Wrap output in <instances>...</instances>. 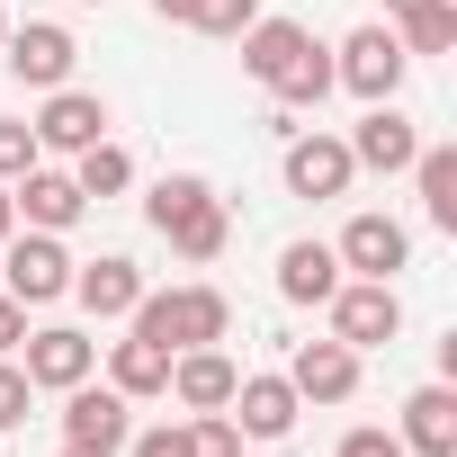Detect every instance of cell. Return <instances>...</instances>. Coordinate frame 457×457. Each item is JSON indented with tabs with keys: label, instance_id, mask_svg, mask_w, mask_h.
Listing matches in <instances>:
<instances>
[{
	"label": "cell",
	"instance_id": "6da1fadb",
	"mask_svg": "<svg viewBox=\"0 0 457 457\" xmlns=\"http://www.w3.org/2000/svg\"><path fill=\"white\" fill-rule=\"evenodd\" d=\"M243 72L278 99V108H314L332 90V54L296 28V19H252L243 28Z\"/></svg>",
	"mask_w": 457,
	"mask_h": 457
},
{
	"label": "cell",
	"instance_id": "7a4b0ae2",
	"mask_svg": "<svg viewBox=\"0 0 457 457\" xmlns=\"http://www.w3.org/2000/svg\"><path fill=\"white\" fill-rule=\"evenodd\" d=\"M144 215H153V234L179 252V261H215L224 252V234H234V215H224V197L197 179V170H170V179H153V197H144Z\"/></svg>",
	"mask_w": 457,
	"mask_h": 457
},
{
	"label": "cell",
	"instance_id": "3957f363",
	"mask_svg": "<svg viewBox=\"0 0 457 457\" xmlns=\"http://www.w3.org/2000/svg\"><path fill=\"white\" fill-rule=\"evenodd\" d=\"M126 323L179 359V350H206V341H224V332H234V305H224V287H162V296L144 287V305H135Z\"/></svg>",
	"mask_w": 457,
	"mask_h": 457
},
{
	"label": "cell",
	"instance_id": "277c9868",
	"mask_svg": "<svg viewBox=\"0 0 457 457\" xmlns=\"http://www.w3.org/2000/svg\"><path fill=\"white\" fill-rule=\"evenodd\" d=\"M0 296H19V305H54V296H72V252H63V234H10L0 243Z\"/></svg>",
	"mask_w": 457,
	"mask_h": 457
},
{
	"label": "cell",
	"instance_id": "5b68a950",
	"mask_svg": "<svg viewBox=\"0 0 457 457\" xmlns=\"http://www.w3.org/2000/svg\"><path fill=\"white\" fill-rule=\"evenodd\" d=\"M323 305H332V341H350V350H377V341L403 332V296H395V278H350V287H332Z\"/></svg>",
	"mask_w": 457,
	"mask_h": 457
},
{
	"label": "cell",
	"instance_id": "8992f818",
	"mask_svg": "<svg viewBox=\"0 0 457 457\" xmlns=\"http://www.w3.org/2000/svg\"><path fill=\"white\" fill-rule=\"evenodd\" d=\"M0 63H10L28 90H63V81H72V63H81V46H72V28L28 19V28H10V37H0Z\"/></svg>",
	"mask_w": 457,
	"mask_h": 457
},
{
	"label": "cell",
	"instance_id": "52a82bcc",
	"mask_svg": "<svg viewBox=\"0 0 457 457\" xmlns=\"http://www.w3.org/2000/svg\"><path fill=\"white\" fill-rule=\"evenodd\" d=\"M403 63H412V54H403V37H395V28H359V37L341 46L332 81H341L350 99H395V90H403Z\"/></svg>",
	"mask_w": 457,
	"mask_h": 457
},
{
	"label": "cell",
	"instance_id": "ba28073f",
	"mask_svg": "<svg viewBox=\"0 0 457 457\" xmlns=\"http://www.w3.org/2000/svg\"><path fill=\"white\" fill-rule=\"evenodd\" d=\"M19 368H28V386H37V395H63V386H81V377L99 368V341H90V332H72V323H46V332H28V341H19Z\"/></svg>",
	"mask_w": 457,
	"mask_h": 457
},
{
	"label": "cell",
	"instance_id": "9c48e42d",
	"mask_svg": "<svg viewBox=\"0 0 457 457\" xmlns=\"http://www.w3.org/2000/svg\"><path fill=\"white\" fill-rule=\"evenodd\" d=\"M126 430H135V412H126L117 386H90V377L63 386V448H99V457H117Z\"/></svg>",
	"mask_w": 457,
	"mask_h": 457
},
{
	"label": "cell",
	"instance_id": "30bf717a",
	"mask_svg": "<svg viewBox=\"0 0 457 457\" xmlns=\"http://www.w3.org/2000/svg\"><path fill=\"white\" fill-rule=\"evenodd\" d=\"M108 135V99L99 90H46V108H37V153H90Z\"/></svg>",
	"mask_w": 457,
	"mask_h": 457
},
{
	"label": "cell",
	"instance_id": "8fae6325",
	"mask_svg": "<svg viewBox=\"0 0 457 457\" xmlns=\"http://www.w3.org/2000/svg\"><path fill=\"white\" fill-rule=\"evenodd\" d=\"M332 261H341V270H359V278H395V270L412 261V234H403L395 215H377V206H368V215H350V224H341Z\"/></svg>",
	"mask_w": 457,
	"mask_h": 457
},
{
	"label": "cell",
	"instance_id": "7c38bea8",
	"mask_svg": "<svg viewBox=\"0 0 457 457\" xmlns=\"http://www.w3.org/2000/svg\"><path fill=\"white\" fill-rule=\"evenodd\" d=\"M10 206L37 224V234H72L90 197H81V179H72V170H46V162H37V170H19V179H10Z\"/></svg>",
	"mask_w": 457,
	"mask_h": 457
},
{
	"label": "cell",
	"instance_id": "4fadbf2b",
	"mask_svg": "<svg viewBox=\"0 0 457 457\" xmlns=\"http://www.w3.org/2000/svg\"><path fill=\"white\" fill-rule=\"evenodd\" d=\"M412 153H421V126H412L395 99H368V117H359V135H350V162H359V170H412Z\"/></svg>",
	"mask_w": 457,
	"mask_h": 457
},
{
	"label": "cell",
	"instance_id": "5bb4252c",
	"mask_svg": "<svg viewBox=\"0 0 457 457\" xmlns=\"http://www.w3.org/2000/svg\"><path fill=\"white\" fill-rule=\"evenodd\" d=\"M287 188L296 197H341L350 179H359V162H350V144L341 135H287Z\"/></svg>",
	"mask_w": 457,
	"mask_h": 457
},
{
	"label": "cell",
	"instance_id": "9a60e30c",
	"mask_svg": "<svg viewBox=\"0 0 457 457\" xmlns=\"http://www.w3.org/2000/svg\"><path fill=\"white\" fill-rule=\"evenodd\" d=\"M287 386H296V403H350L359 395V350L350 341H305L287 359Z\"/></svg>",
	"mask_w": 457,
	"mask_h": 457
},
{
	"label": "cell",
	"instance_id": "2e32d148",
	"mask_svg": "<svg viewBox=\"0 0 457 457\" xmlns=\"http://www.w3.org/2000/svg\"><path fill=\"white\" fill-rule=\"evenodd\" d=\"M224 412H234V430L243 439H287L296 430V386L287 377H234V403H224Z\"/></svg>",
	"mask_w": 457,
	"mask_h": 457
},
{
	"label": "cell",
	"instance_id": "e0dca14e",
	"mask_svg": "<svg viewBox=\"0 0 457 457\" xmlns=\"http://www.w3.org/2000/svg\"><path fill=\"white\" fill-rule=\"evenodd\" d=\"M72 296L99 314V323H117V314H135L144 305V270L126 261V252H99V261H72Z\"/></svg>",
	"mask_w": 457,
	"mask_h": 457
},
{
	"label": "cell",
	"instance_id": "ac0fdd59",
	"mask_svg": "<svg viewBox=\"0 0 457 457\" xmlns=\"http://www.w3.org/2000/svg\"><path fill=\"white\" fill-rule=\"evenodd\" d=\"M234 377H243V368L224 359L215 341H206V350H179V359H170V395H179L188 412H224V403H234Z\"/></svg>",
	"mask_w": 457,
	"mask_h": 457
},
{
	"label": "cell",
	"instance_id": "d6986e66",
	"mask_svg": "<svg viewBox=\"0 0 457 457\" xmlns=\"http://www.w3.org/2000/svg\"><path fill=\"white\" fill-rule=\"evenodd\" d=\"M395 439H403L412 457H457V395H448V386H412Z\"/></svg>",
	"mask_w": 457,
	"mask_h": 457
},
{
	"label": "cell",
	"instance_id": "ffe728a7",
	"mask_svg": "<svg viewBox=\"0 0 457 457\" xmlns=\"http://www.w3.org/2000/svg\"><path fill=\"white\" fill-rule=\"evenodd\" d=\"M332 287H341L332 243H287V252H278V296H287V305H323Z\"/></svg>",
	"mask_w": 457,
	"mask_h": 457
},
{
	"label": "cell",
	"instance_id": "44dd1931",
	"mask_svg": "<svg viewBox=\"0 0 457 457\" xmlns=\"http://www.w3.org/2000/svg\"><path fill=\"white\" fill-rule=\"evenodd\" d=\"M108 386H117L126 403L170 395V350H162V341H144V332H135V341H117V350H108Z\"/></svg>",
	"mask_w": 457,
	"mask_h": 457
},
{
	"label": "cell",
	"instance_id": "7402d4cb",
	"mask_svg": "<svg viewBox=\"0 0 457 457\" xmlns=\"http://www.w3.org/2000/svg\"><path fill=\"white\" fill-rule=\"evenodd\" d=\"M412 179H421L430 224H439V234H457V153H448V144H421V153H412Z\"/></svg>",
	"mask_w": 457,
	"mask_h": 457
},
{
	"label": "cell",
	"instance_id": "603a6c76",
	"mask_svg": "<svg viewBox=\"0 0 457 457\" xmlns=\"http://www.w3.org/2000/svg\"><path fill=\"white\" fill-rule=\"evenodd\" d=\"M72 162H81V170H72V179H81V197H126V188H135V153H126V144H108V135H99L90 153H72Z\"/></svg>",
	"mask_w": 457,
	"mask_h": 457
},
{
	"label": "cell",
	"instance_id": "cb8c5ba5",
	"mask_svg": "<svg viewBox=\"0 0 457 457\" xmlns=\"http://www.w3.org/2000/svg\"><path fill=\"white\" fill-rule=\"evenodd\" d=\"M395 37H403V54H448L457 46V0H421V10H403Z\"/></svg>",
	"mask_w": 457,
	"mask_h": 457
},
{
	"label": "cell",
	"instance_id": "d4e9b609",
	"mask_svg": "<svg viewBox=\"0 0 457 457\" xmlns=\"http://www.w3.org/2000/svg\"><path fill=\"white\" fill-rule=\"evenodd\" d=\"M252 19H261V0H188L179 28H197V37H243Z\"/></svg>",
	"mask_w": 457,
	"mask_h": 457
},
{
	"label": "cell",
	"instance_id": "484cf974",
	"mask_svg": "<svg viewBox=\"0 0 457 457\" xmlns=\"http://www.w3.org/2000/svg\"><path fill=\"white\" fill-rule=\"evenodd\" d=\"M188 457H243L234 412H188Z\"/></svg>",
	"mask_w": 457,
	"mask_h": 457
},
{
	"label": "cell",
	"instance_id": "4316f807",
	"mask_svg": "<svg viewBox=\"0 0 457 457\" xmlns=\"http://www.w3.org/2000/svg\"><path fill=\"white\" fill-rule=\"evenodd\" d=\"M37 412V386H28V368L19 359H0V430H19Z\"/></svg>",
	"mask_w": 457,
	"mask_h": 457
},
{
	"label": "cell",
	"instance_id": "83f0119b",
	"mask_svg": "<svg viewBox=\"0 0 457 457\" xmlns=\"http://www.w3.org/2000/svg\"><path fill=\"white\" fill-rule=\"evenodd\" d=\"M46 153H37V126H19V117H0V179H19V170H37Z\"/></svg>",
	"mask_w": 457,
	"mask_h": 457
},
{
	"label": "cell",
	"instance_id": "f1b7e54d",
	"mask_svg": "<svg viewBox=\"0 0 457 457\" xmlns=\"http://www.w3.org/2000/svg\"><path fill=\"white\" fill-rule=\"evenodd\" d=\"M117 457H188V430H170V421H162V430H126Z\"/></svg>",
	"mask_w": 457,
	"mask_h": 457
},
{
	"label": "cell",
	"instance_id": "f546056e",
	"mask_svg": "<svg viewBox=\"0 0 457 457\" xmlns=\"http://www.w3.org/2000/svg\"><path fill=\"white\" fill-rule=\"evenodd\" d=\"M341 457H412V448H403L395 430H350V439H341Z\"/></svg>",
	"mask_w": 457,
	"mask_h": 457
},
{
	"label": "cell",
	"instance_id": "4dcf8cb0",
	"mask_svg": "<svg viewBox=\"0 0 457 457\" xmlns=\"http://www.w3.org/2000/svg\"><path fill=\"white\" fill-rule=\"evenodd\" d=\"M19 341H28V305H19V296H0V359H10Z\"/></svg>",
	"mask_w": 457,
	"mask_h": 457
},
{
	"label": "cell",
	"instance_id": "1f68e13d",
	"mask_svg": "<svg viewBox=\"0 0 457 457\" xmlns=\"http://www.w3.org/2000/svg\"><path fill=\"white\" fill-rule=\"evenodd\" d=\"M19 234V206H10V179H0V243Z\"/></svg>",
	"mask_w": 457,
	"mask_h": 457
},
{
	"label": "cell",
	"instance_id": "d6a6232c",
	"mask_svg": "<svg viewBox=\"0 0 457 457\" xmlns=\"http://www.w3.org/2000/svg\"><path fill=\"white\" fill-rule=\"evenodd\" d=\"M153 10H162V19H188V0H153Z\"/></svg>",
	"mask_w": 457,
	"mask_h": 457
},
{
	"label": "cell",
	"instance_id": "836d02e7",
	"mask_svg": "<svg viewBox=\"0 0 457 457\" xmlns=\"http://www.w3.org/2000/svg\"><path fill=\"white\" fill-rule=\"evenodd\" d=\"M386 10H395V19H403V10H421V0H386Z\"/></svg>",
	"mask_w": 457,
	"mask_h": 457
},
{
	"label": "cell",
	"instance_id": "e575fe53",
	"mask_svg": "<svg viewBox=\"0 0 457 457\" xmlns=\"http://www.w3.org/2000/svg\"><path fill=\"white\" fill-rule=\"evenodd\" d=\"M63 457H99V448H63Z\"/></svg>",
	"mask_w": 457,
	"mask_h": 457
},
{
	"label": "cell",
	"instance_id": "d590c367",
	"mask_svg": "<svg viewBox=\"0 0 457 457\" xmlns=\"http://www.w3.org/2000/svg\"><path fill=\"white\" fill-rule=\"evenodd\" d=\"M0 37H10V10H0Z\"/></svg>",
	"mask_w": 457,
	"mask_h": 457
},
{
	"label": "cell",
	"instance_id": "8d00e7d4",
	"mask_svg": "<svg viewBox=\"0 0 457 457\" xmlns=\"http://www.w3.org/2000/svg\"><path fill=\"white\" fill-rule=\"evenodd\" d=\"M81 10H99V0H81Z\"/></svg>",
	"mask_w": 457,
	"mask_h": 457
}]
</instances>
